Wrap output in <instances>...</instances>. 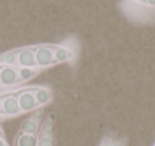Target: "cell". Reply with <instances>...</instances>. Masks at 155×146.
Segmentation results:
<instances>
[{"label":"cell","mask_w":155,"mask_h":146,"mask_svg":"<svg viewBox=\"0 0 155 146\" xmlns=\"http://www.w3.org/2000/svg\"><path fill=\"white\" fill-rule=\"evenodd\" d=\"M25 83L21 76V67L1 65L0 68V85L15 86Z\"/></svg>","instance_id":"obj_4"},{"label":"cell","mask_w":155,"mask_h":146,"mask_svg":"<svg viewBox=\"0 0 155 146\" xmlns=\"http://www.w3.org/2000/svg\"><path fill=\"white\" fill-rule=\"evenodd\" d=\"M129 141L125 137L115 132H106L100 140L98 146H127Z\"/></svg>","instance_id":"obj_6"},{"label":"cell","mask_w":155,"mask_h":146,"mask_svg":"<svg viewBox=\"0 0 155 146\" xmlns=\"http://www.w3.org/2000/svg\"><path fill=\"white\" fill-rule=\"evenodd\" d=\"M2 115V97L0 96V116Z\"/></svg>","instance_id":"obj_10"},{"label":"cell","mask_w":155,"mask_h":146,"mask_svg":"<svg viewBox=\"0 0 155 146\" xmlns=\"http://www.w3.org/2000/svg\"><path fill=\"white\" fill-rule=\"evenodd\" d=\"M0 68H1V65H0Z\"/></svg>","instance_id":"obj_12"},{"label":"cell","mask_w":155,"mask_h":146,"mask_svg":"<svg viewBox=\"0 0 155 146\" xmlns=\"http://www.w3.org/2000/svg\"><path fill=\"white\" fill-rule=\"evenodd\" d=\"M18 103L22 114L38 108H45L53 101V91L47 85H30L16 90Z\"/></svg>","instance_id":"obj_1"},{"label":"cell","mask_w":155,"mask_h":146,"mask_svg":"<svg viewBox=\"0 0 155 146\" xmlns=\"http://www.w3.org/2000/svg\"><path fill=\"white\" fill-rule=\"evenodd\" d=\"M0 131H1V129H0Z\"/></svg>","instance_id":"obj_13"},{"label":"cell","mask_w":155,"mask_h":146,"mask_svg":"<svg viewBox=\"0 0 155 146\" xmlns=\"http://www.w3.org/2000/svg\"><path fill=\"white\" fill-rule=\"evenodd\" d=\"M45 108H38V109L30 112L28 116L21 122L18 132L37 135L41 124L45 120Z\"/></svg>","instance_id":"obj_3"},{"label":"cell","mask_w":155,"mask_h":146,"mask_svg":"<svg viewBox=\"0 0 155 146\" xmlns=\"http://www.w3.org/2000/svg\"><path fill=\"white\" fill-rule=\"evenodd\" d=\"M37 135L17 132L14 141V146H36Z\"/></svg>","instance_id":"obj_7"},{"label":"cell","mask_w":155,"mask_h":146,"mask_svg":"<svg viewBox=\"0 0 155 146\" xmlns=\"http://www.w3.org/2000/svg\"><path fill=\"white\" fill-rule=\"evenodd\" d=\"M1 97H2V115H1L2 117L11 118L22 114L18 103L16 90L7 93Z\"/></svg>","instance_id":"obj_5"},{"label":"cell","mask_w":155,"mask_h":146,"mask_svg":"<svg viewBox=\"0 0 155 146\" xmlns=\"http://www.w3.org/2000/svg\"><path fill=\"white\" fill-rule=\"evenodd\" d=\"M152 146H155V142H154V143L152 144Z\"/></svg>","instance_id":"obj_11"},{"label":"cell","mask_w":155,"mask_h":146,"mask_svg":"<svg viewBox=\"0 0 155 146\" xmlns=\"http://www.w3.org/2000/svg\"><path fill=\"white\" fill-rule=\"evenodd\" d=\"M0 146H9V144H8L7 141H5L2 131H0Z\"/></svg>","instance_id":"obj_9"},{"label":"cell","mask_w":155,"mask_h":146,"mask_svg":"<svg viewBox=\"0 0 155 146\" xmlns=\"http://www.w3.org/2000/svg\"><path fill=\"white\" fill-rule=\"evenodd\" d=\"M36 146H56L55 115L52 113L45 116L41 127L37 133Z\"/></svg>","instance_id":"obj_2"},{"label":"cell","mask_w":155,"mask_h":146,"mask_svg":"<svg viewBox=\"0 0 155 146\" xmlns=\"http://www.w3.org/2000/svg\"><path fill=\"white\" fill-rule=\"evenodd\" d=\"M137 3L142 5H146V7L150 8H155V0H134Z\"/></svg>","instance_id":"obj_8"}]
</instances>
